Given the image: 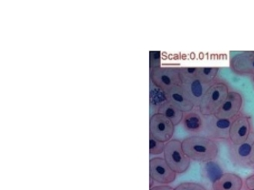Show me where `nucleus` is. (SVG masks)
<instances>
[{"instance_id": "obj_1", "label": "nucleus", "mask_w": 254, "mask_h": 190, "mask_svg": "<svg viewBox=\"0 0 254 190\" xmlns=\"http://www.w3.org/2000/svg\"><path fill=\"white\" fill-rule=\"evenodd\" d=\"M182 147L186 155L192 161L208 163L218 156V145L215 140L206 136H190L182 141Z\"/></svg>"}, {"instance_id": "obj_2", "label": "nucleus", "mask_w": 254, "mask_h": 190, "mask_svg": "<svg viewBox=\"0 0 254 190\" xmlns=\"http://www.w3.org/2000/svg\"><path fill=\"white\" fill-rule=\"evenodd\" d=\"M230 93L231 91L228 84L217 81L208 88L198 110L205 117L214 115Z\"/></svg>"}, {"instance_id": "obj_3", "label": "nucleus", "mask_w": 254, "mask_h": 190, "mask_svg": "<svg viewBox=\"0 0 254 190\" xmlns=\"http://www.w3.org/2000/svg\"><path fill=\"white\" fill-rule=\"evenodd\" d=\"M163 154L167 164L176 174L185 173L190 166L191 160L184 152L182 141L172 139L170 142H166Z\"/></svg>"}, {"instance_id": "obj_4", "label": "nucleus", "mask_w": 254, "mask_h": 190, "mask_svg": "<svg viewBox=\"0 0 254 190\" xmlns=\"http://www.w3.org/2000/svg\"><path fill=\"white\" fill-rule=\"evenodd\" d=\"M150 81L164 93L174 87L181 86L179 67H156L150 69Z\"/></svg>"}, {"instance_id": "obj_5", "label": "nucleus", "mask_w": 254, "mask_h": 190, "mask_svg": "<svg viewBox=\"0 0 254 190\" xmlns=\"http://www.w3.org/2000/svg\"><path fill=\"white\" fill-rule=\"evenodd\" d=\"M233 119L218 118L214 115L205 117L204 133L206 137L212 140H225L229 142Z\"/></svg>"}, {"instance_id": "obj_6", "label": "nucleus", "mask_w": 254, "mask_h": 190, "mask_svg": "<svg viewBox=\"0 0 254 190\" xmlns=\"http://www.w3.org/2000/svg\"><path fill=\"white\" fill-rule=\"evenodd\" d=\"M175 126L160 113H153L150 118V136L160 142H170L174 136Z\"/></svg>"}, {"instance_id": "obj_7", "label": "nucleus", "mask_w": 254, "mask_h": 190, "mask_svg": "<svg viewBox=\"0 0 254 190\" xmlns=\"http://www.w3.org/2000/svg\"><path fill=\"white\" fill-rule=\"evenodd\" d=\"M177 174L167 164L164 158L154 157L150 160V182L159 185H170L174 183Z\"/></svg>"}, {"instance_id": "obj_8", "label": "nucleus", "mask_w": 254, "mask_h": 190, "mask_svg": "<svg viewBox=\"0 0 254 190\" xmlns=\"http://www.w3.org/2000/svg\"><path fill=\"white\" fill-rule=\"evenodd\" d=\"M230 143V158L235 166L243 167L252 166V155L254 144V132L250 136L246 142L233 144Z\"/></svg>"}, {"instance_id": "obj_9", "label": "nucleus", "mask_w": 254, "mask_h": 190, "mask_svg": "<svg viewBox=\"0 0 254 190\" xmlns=\"http://www.w3.org/2000/svg\"><path fill=\"white\" fill-rule=\"evenodd\" d=\"M252 133V119L240 112L232 121L229 142L233 144L242 143L250 138Z\"/></svg>"}, {"instance_id": "obj_10", "label": "nucleus", "mask_w": 254, "mask_h": 190, "mask_svg": "<svg viewBox=\"0 0 254 190\" xmlns=\"http://www.w3.org/2000/svg\"><path fill=\"white\" fill-rule=\"evenodd\" d=\"M242 106V95L236 92H231L215 112L214 116L218 118H235L241 112Z\"/></svg>"}, {"instance_id": "obj_11", "label": "nucleus", "mask_w": 254, "mask_h": 190, "mask_svg": "<svg viewBox=\"0 0 254 190\" xmlns=\"http://www.w3.org/2000/svg\"><path fill=\"white\" fill-rule=\"evenodd\" d=\"M231 71L238 75H254V51H244L232 56Z\"/></svg>"}, {"instance_id": "obj_12", "label": "nucleus", "mask_w": 254, "mask_h": 190, "mask_svg": "<svg viewBox=\"0 0 254 190\" xmlns=\"http://www.w3.org/2000/svg\"><path fill=\"white\" fill-rule=\"evenodd\" d=\"M165 95L167 101L180 108L184 113L193 110V108L195 107L191 99L181 86L174 87L173 89L165 92Z\"/></svg>"}, {"instance_id": "obj_13", "label": "nucleus", "mask_w": 254, "mask_h": 190, "mask_svg": "<svg viewBox=\"0 0 254 190\" xmlns=\"http://www.w3.org/2000/svg\"><path fill=\"white\" fill-rule=\"evenodd\" d=\"M181 80H182L181 87L185 90L186 93L191 99L192 103L194 104V107H199L201 101L205 94L207 93L209 86L202 83L198 77L187 78V79H181Z\"/></svg>"}, {"instance_id": "obj_14", "label": "nucleus", "mask_w": 254, "mask_h": 190, "mask_svg": "<svg viewBox=\"0 0 254 190\" xmlns=\"http://www.w3.org/2000/svg\"><path fill=\"white\" fill-rule=\"evenodd\" d=\"M181 123L187 132L199 134L205 131V117L199 110H191L184 113Z\"/></svg>"}, {"instance_id": "obj_15", "label": "nucleus", "mask_w": 254, "mask_h": 190, "mask_svg": "<svg viewBox=\"0 0 254 190\" xmlns=\"http://www.w3.org/2000/svg\"><path fill=\"white\" fill-rule=\"evenodd\" d=\"M243 179L235 173H224L215 179L212 184V190H241Z\"/></svg>"}, {"instance_id": "obj_16", "label": "nucleus", "mask_w": 254, "mask_h": 190, "mask_svg": "<svg viewBox=\"0 0 254 190\" xmlns=\"http://www.w3.org/2000/svg\"><path fill=\"white\" fill-rule=\"evenodd\" d=\"M157 112L165 116L166 118L169 119L175 127L182 122V119L184 116V112L180 108L170 103L169 101H166L161 106H159L157 108Z\"/></svg>"}, {"instance_id": "obj_17", "label": "nucleus", "mask_w": 254, "mask_h": 190, "mask_svg": "<svg viewBox=\"0 0 254 190\" xmlns=\"http://www.w3.org/2000/svg\"><path fill=\"white\" fill-rule=\"evenodd\" d=\"M219 68L215 67H201L198 70V75L197 77L202 83L207 85V86H211L214 83H216V78L218 75Z\"/></svg>"}, {"instance_id": "obj_18", "label": "nucleus", "mask_w": 254, "mask_h": 190, "mask_svg": "<svg viewBox=\"0 0 254 190\" xmlns=\"http://www.w3.org/2000/svg\"><path fill=\"white\" fill-rule=\"evenodd\" d=\"M166 143L160 142L156 139H154L152 136H150V154L152 156L160 155L164 153Z\"/></svg>"}, {"instance_id": "obj_19", "label": "nucleus", "mask_w": 254, "mask_h": 190, "mask_svg": "<svg viewBox=\"0 0 254 190\" xmlns=\"http://www.w3.org/2000/svg\"><path fill=\"white\" fill-rule=\"evenodd\" d=\"M198 70H199V68H197V67H179L181 79L197 77Z\"/></svg>"}, {"instance_id": "obj_20", "label": "nucleus", "mask_w": 254, "mask_h": 190, "mask_svg": "<svg viewBox=\"0 0 254 190\" xmlns=\"http://www.w3.org/2000/svg\"><path fill=\"white\" fill-rule=\"evenodd\" d=\"M174 190H207V189L200 184L187 182V183H182L178 185Z\"/></svg>"}, {"instance_id": "obj_21", "label": "nucleus", "mask_w": 254, "mask_h": 190, "mask_svg": "<svg viewBox=\"0 0 254 190\" xmlns=\"http://www.w3.org/2000/svg\"><path fill=\"white\" fill-rule=\"evenodd\" d=\"M163 94H164V92L161 91V90H159L156 87H154V89H151L150 90V102H151V104L152 103L153 104H157L158 107L161 106L163 102H162L161 100H159V95H162Z\"/></svg>"}, {"instance_id": "obj_22", "label": "nucleus", "mask_w": 254, "mask_h": 190, "mask_svg": "<svg viewBox=\"0 0 254 190\" xmlns=\"http://www.w3.org/2000/svg\"><path fill=\"white\" fill-rule=\"evenodd\" d=\"M246 188L248 190H254V174L250 175L246 179Z\"/></svg>"}, {"instance_id": "obj_23", "label": "nucleus", "mask_w": 254, "mask_h": 190, "mask_svg": "<svg viewBox=\"0 0 254 190\" xmlns=\"http://www.w3.org/2000/svg\"><path fill=\"white\" fill-rule=\"evenodd\" d=\"M150 190H174V189L168 185H159V186L151 187Z\"/></svg>"}, {"instance_id": "obj_24", "label": "nucleus", "mask_w": 254, "mask_h": 190, "mask_svg": "<svg viewBox=\"0 0 254 190\" xmlns=\"http://www.w3.org/2000/svg\"><path fill=\"white\" fill-rule=\"evenodd\" d=\"M254 165V149H253V155H252V166Z\"/></svg>"}, {"instance_id": "obj_25", "label": "nucleus", "mask_w": 254, "mask_h": 190, "mask_svg": "<svg viewBox=\"0 0 254 190\" xmlns=\"http://www.w3.org/2000/svg\"><path fill=\"white\" fill-rule=\"evenodd\" d=\"M251 168H253V169H254V165H253V166H251Z\"/></svg>"}, {"instance_id": "obj_26", "label": "nucleus", "mask_w": 254, "mask_h": 190, "mask_svg": "<svg viewBox=\"0 0 254 190\" xmlns=\"http://www.w3.org/2000/svg\"></svg>"}]
</instances>
